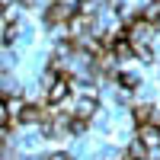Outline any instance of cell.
I'll use <instances>...</instances> for the list:
<instances>
[{"mask_svg":"<svg viewBox=\"0 0 160 160\" xmlns=\"http://www.w3.org/2000/svg\"><path fill=\"white\" fill-rule=\"evenodd\" d=\"M151 115H154V106H148V102H138L135 109H131V122H135L138 128H144V125H151Z\"/></svg>","mask_w":160,"mask_h":160,"instance_id":"277c9868","label":"cell"},{"mask_svg":"<svg viewBox=\"0 0 160 160\" xmlns=\"http://www.w3.org/2000/svg\"><path fill=\"white\" fill-rule=\"evenodd\" d=\"M74 118H83V122H93V115L99 112V99H74L71 102Z\"/></svg>","mask_w":160,"mask_h":160,"instance_id":"7a4b0ae2","label":"cell"},{"mask_svg":"<svg viewBox=\"0 0 160 160\" xmlns=\"http://www.w3.org/2000/svg\"><path fill=\"white\" fill-rule=\"evenodd\" d=\"M141 160H148V157H141Z\"/></svg>","mask_w":160,"mask_h":160,"instance_id":"52a82bcc","label":"cell"},{"mask_svg":"<svg viewBox=\"0 0 160 160\" xmlns=\"http://www.w3.org/2000/svg\"><path fill=\"white\" fill-rule=\"evenodd\" d=\"M45 99H48V106H61V102H68V99H71V77L58 74L55 83L45 90Z\"/></svg>","mask_w":160,"mask_h":160,"instance_id":"6da1fadb","label":"cell"},{"mask_svg":"<svg viewBox=\"0 0 160 160\" xmlns=\"http://www.w3.org/2000/svg\"><path fill=\"white\" fill-rule=\"evenodd\" d=\"M125 154L131 157V160H141V157H148V148L135 138V141H128V148H125Z\"/></svg>","mask_w":160,"mask_h":160,"instance_id":"5b68a950","label":"cell"},{"mask_svg":"<svg viewBox=\"0 0 160 160\" xmlns=\"http://www.w3.org/2000/svg\"><path fill=\"white\" fill-rule=\"evenodd\" d=\"M45 160H74V157H71L68 151H51V154H48Z\"/></svg>","mask_w":160,"mask_h":160,"instance_id":"8992f818","label":"cell"},{"mask_svg":"<svg viewBox=\"0 0 160 160\" xmlns=\"http://www.w3.org/2000/svg\"><path fill=\"white\" fill-rule=\"evenodd\" d=\"M138 141L148 148V154H157V151H160V128H154V125L138 128Z\"/></svg>","mask_w":160,"mask_h":160,"instance_id":"3957f363","label":"cell"}]
</instances>
